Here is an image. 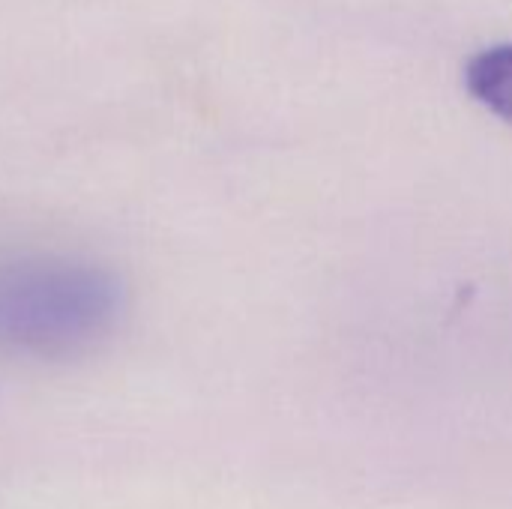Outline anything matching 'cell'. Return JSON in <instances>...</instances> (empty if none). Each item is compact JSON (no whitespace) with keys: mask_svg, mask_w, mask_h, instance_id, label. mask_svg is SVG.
Masks as SVG:
<instances>
[{"mask_svg":"<svg viewBox=\"0 0 512 509\" xmlns=\"http://www.w3.org/2000/svg\"><path fill=\"white\" fill-rule=\"evenodd\" d=\"M123 306L117 276L99 264L21 255L0 258V345L57 357L102 339Z\"/></svg>","mask_w":512,"mask_h":509,"instance_id":"obj_1","label":"cell"},{"mask_svg":"<svg viewBox=\"0 0 512 509\" xmlns=\"http://www.w3.org/2000/svg\"><path fill=\"white\" fill-rule=\"evenodd\" d=\"M465 87L483 108L512 126V42L492 45L471 57Z\"/></svg>","mask_w":512,"mask_h":509,"instance_id":"obj_2","label":"cell"}]
</instances>
